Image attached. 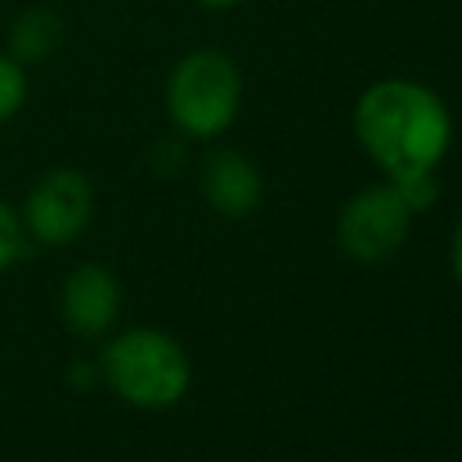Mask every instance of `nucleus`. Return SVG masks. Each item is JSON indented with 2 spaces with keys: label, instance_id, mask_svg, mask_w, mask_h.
Here are the masks:
<instances>
[{
  "label": "nucleus",
  "instance_id": "nucleus-1",
  "mask_svg": "<svg viewBox=\"0 0 462 462\" xmlns=\"http://www.w3.org/2000/svg\"><path fill=\"white\" fill-rule=\"evenodd\" d=\"M354 134L365 155L393 180L430 173L451 144V112L444 97L404 76L375 79L354 105Z\"/></svg>",
  "mask_w": 462,
  "mask_h": 462
},
{
  "label": "nucleus",
  "instance_id": "nucleus-2",
  "mask_svg": "<svg viewBox=\"0 0 462 462\" xmlns=\"http://www.w3.org/2000/svg\"><path fill=\"white\" fill-rule=\"evenodd\" d=\"M101 375L134 408H173L191 383L184 346L162 328H126L101 350Z\"/></svg>",
  "mask_w": 462,
  "mask_h": 462
},
{
  "label": "nucleus",
  "instance_id": "nucleus-3",
  "mask_svg": "<svg viewBox=\"0 0 462 462\" xmlns=\"http://www.w3.org/2000/svg\"><path fill=\"white\" fill-rule=\"evenodd\" d=\"M242 105L238 65L213 47L188 51L166 76V116L184 137H220Z\"/></svg>",
  "mask_w": 462,
  "mask_h": 462
},
{
  "label": "nucleus",
  "instance_id": "nucleus-4",
  "mask_svg": "<svg viewBox=\"0 0 462 462\" xmlns=\"http://www.w3.org/2000/svg\"><path fill=\"white\" fill-rule=\"evenodd\" d=\"M18 217L29 242L69 245L87 231L94 217V184L72 166H54L36 177Z\"/></svg>",
  "mask_w": 462,
  "mask_h": 462
},
{
  "label": "nucleus",
  "instance_id": "nucleus-5",
  "mask_svg": "<svg viewBox=\"0 0 462 462\" xmlns=\"http://www.w3.org/2000/svg\"><path fill=\"white\" fill-rule=\"evenodd\" d=\"M411 217L415 213L408 209V202L397 195L390 180L372 184L343 206L339 224H336L339 249L354 256L357 263H379L404 245Z\"/></svg>",
  "mask_w": 462,
  "mask_h": 462
},
{
  "label": "nucleus",
  "instance_id": "nucleus-6",
  "mask_svg": "<svg viewBox=\"0 0 462 462\" xmlns=\"http://www.w3.org/2000/svg\"><path fill=\"white\" fill-rule=\"evenodd\" d=\"M119 282L108 267L101 263H83L76 267L65 285H61V321L69 332L83 336V339H94L101 332H108L116 325V314H119Z\"/></svg>",
  "mask_w": 462,
  "mask_h": 462
},
{
  "label": "nucleus",
  "instance_id": "nucleus-7",
  "mask_svg": "<svg viewBox=\"0 0 462 462\" xmlns=\"http://www.w3.org/2000/svg\"><path fill=\"white\" fill-rule=\"evenodd\" d=\"M199 188L220 217H245L260 206V195H263L256 166L242 152H231V148H220L202 162Z\"/></svg>",
  "mask_w": 462,
  "mask_h": 462
},
{
  "label": "nucleus",
  "instance_id": "nucleus-8",
  "mask_svg": "<svg viewBox=\"0 0 462 462\" xmlns=\"http://www.w3.org/2000/svg\"><path fill=\"white\" fill-rule=\"evenodd\" d=\"M61 36H65V25H61L58 11H51V7H25L7 25V54L18 65H36V61H47L61 47Z\"/></svg>",
  "mask_w": 462,
  "mask_h": 462
},
{
  "label": "nucleus",
  "instance_id": "nucleus-9",
  "mask_svg": "<svg viewBox=\"0 0 462 462\" xmlns=\"http://www.w3.org/2000/svg\"><path fill=\"white\" fill-rule=\"evenodd\" d=\"M29 97V76L25 65H18L7 51H0V126L11 123Z\"/></svg>",
  "mask_w": 462,
  "mask_h": 462
},
{
  "label": "nucleus",
  "instance_id": "nucleus-10",
  "mask_svg": "<svg viewBox=\"0 0 462 462\" xmlns=\"http://www.w3.org/2000/svg\"><path fill=\"white\" fill-rule=\"evenodd\" d=\"M25 253H29V235L22 227V217L11 202L0 199V274L7 267H14Z\"/></svg>",
  "mask_w": 462,
  "mask_h": 462
},
{
  "label": "nucleus",
  "instance_id": "nucleus-11",
  "mask_svg": "<svg viewBox=\"0 0 462 462\" xmlns=\"http://www.w3.org/2000/svg\"><path fill=\"white\" fill-rule=\"evenodd\" d=\"M390 184L397 188V195L408 202V209H411V213L426 209V206L437 199V177H433V170H430V173H408V177H393Z\"/></svg>",
  "mask_w": 462,
  "mask_h": 462
},
{
  "label": "nucleus",
  "instance_id": "nucleus-12",
  "mask_svg": "<svg viewBox=\"0 0 462 462\" xmlns=\"http://www.w3.org/2000/svg\"><path fill=\"white\" fill-rule=\"evenodd\" d=\"M451 267H455V278L462 282V220H458L455 238H451Z\"/></svg>",
  "mask_w": 462,
  "mask_h": 462
},
{
  "label": "nucleus",
  "instance_id": "nucleus-13",
  "mask_svg": "<svg viewBox=\"0 0 462 462\" xmlns=\"http://www.w3.org/2000/svg\"><path fill=\"white\" fill-rule=\"evenodd\" d=\"M202 11H231V7H238L242 0H195Z\"/></svg>",
  "mask_w": 462,
  "mask_h": 462
}]
</instances>
